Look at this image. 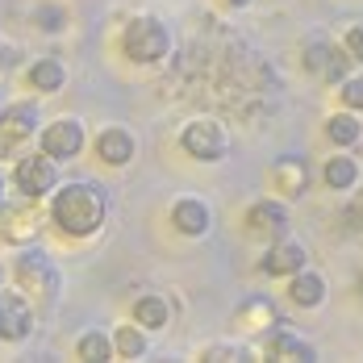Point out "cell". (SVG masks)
I'll use <instances>...</instances> for the list:
<instances>
[{"label":"cell","instance_id":"6da1fadb","mask_svg":"<svg viewBox=\"0 0 363 363\" xmlns=\"http://www.w3.org/2000/svg\"><path fill=\"white\" fill-rule=\"evenodd\" d=\"M105 213H109V201H105L101 184H63V192L55 188L50 218L59 221L63 234L88 238V234H96L105 225Z\"/></svg>","mask_w":363,"mask_h":363},{"label":"cell","instance_id":"7a4b0ae2","mask_svg":"<svg viewBox=\"0 0 363 363\" xmlns=\"http://www.w3.org/2000/svg\"><path fill=\"white\" fill-rule=\"evenodd\" d=\"M121 50L134 63H163L172 50V30L159 17H134L121 34Z\"/></svg>","mask_w":363,"mask_h":363},{"label":"cell","instance_id":"3957f363","mask_svg":"<svg viewBox=\"0 0 363 363\" xmlns=\"http://www.w3.org/2000/svg\"><path fill=\"white\" fill-rule=\"evenodd\" d=\"M13 276H17L21 292L38 296L42 305H50V301H55V292H59V272H55V263H50L42 251H21V255H17Z\"/></svg>","mask_w":363,"mask_h":363},{"label":"cell","instance_id":"277c9868","mask_svg":"<svg viewBox=\"0 0 363 363\" xmlns=\"http://www.w3.org/2000/svg\"><path fill=\"white\" fill-rule=\"evenodd\" d=\"M180 146L192 159H201V163H218V159H225V150H230V134L221 130V121H213V117H196V121L184 125Z\"/></svg>","mask_w":363,"mask_h":363},{"label":"cell","instance_id":"5b68a950","mask_svg":"<svg viewBox=\"0 0 363 363\" xmlns=\"http://www.w3.org/2000/svg\"><path fill=\"white\" fill-rule=\"evenodd\" d=\"M34 130H38V113L30 105H13V109L0 113V159L21 155V146L34 138Z\"/></svg>","mask_w":363,"mask_h":363},{"label":"cell","instance_id":"8992f818","mask_svg":"<svg viewBox=\"0 0 363 363\" xmlns=\"http://www.w3.org/2000/svg\"><path fill=\"white\" fill-rule=\"evenodd\" d=\"M17 188L38 201V196H46V192H55L59 188V167H55V159L42 150V155H30V159H21L17 163Z\"/></svg>","mask_w":363,"mask_h":363},{"label":"cell","instance_id":"52a82bcc","mask_svg":"<svg viewBox=\"0 0 363 363\" xmlns=\"http://www.w3.org/2000/svg\"><path fill=\"white\" fill-rule=\"evenodd\" d=\"M42 150L50 159H75L84 150V125L75 117H59L55 125L42 130Z\"/></svg>","mask_w":363,"mask_h":363},{"label":"cell","instance_id":"ba28073f","mask_svg":"<svg viewBox=\"0 0 363 363\" xmlns=\"http://www.w3.org/2000/svg\"><path fill=\"white\" fill-rule=\"evenodd\" d=\"M305 67L318 75V79L342 84V79H347V67H351V55H342L334 42H309V46H305Z\"/></svg>","mask_w":363,"mask_h":363},{"label":"cell","instance_id":"9c48e42d","mask_svg":"<svg viewBox=\"0 0 363 363\" xmlns=\"http://www.w3.org/2000/svg\"><path fill=\"white\" fill-rule=\"evenodd\" d=\"M34 330V309L21 292H0V338L17 342Z\"/></svg>","mask_w":363,"mask_h":363},{"label":"cell","instance_id":"30bf717a","mask_svg":"<svg viewBox=\"0 0 363 363\" xmlns=\"http://www.w3.org/2000/svg\"><path fill=\"white\" fill-rule=\"evenodd\" d=\"M38 209H34V201L26 196V205H0V238L4 242H30L38 234Z\"/></svg>","mask_w":363,"mask_h":363},{"label":"cell","instance_id":"8fae6325","mask_svg":"<svg viewBox=\"0 0 363 363\" xmlns=\"http://www.w3.org/2000/svg\"><path fill=\"white\" fill-rule=\"evenodd\" d=\"M172 225L180 230L184 238H205L213 230V209L201 196H184V201L172 205Z\"/></svg>","mask_w":363,"mask_h":363},{"label":"cell","instance_id":"7c38bea8","mask_svg":"<svg viewBox=\"0 0 363 363\" xmlns=\"http://www.w3.org/2000/svg\"><path fill=\"white\" fill-rule=\"evenodd\" d=\"M247 230L255 238H284L289 234V209L276 201H255L247 213Z\"/></svg>","mask_w":363,"mask_h":363},{"label":"cell","instance_id":"4fadbf2b","mask_svg":"<svg viewBox=\"0 0 363 363\" xmlns=\"http://www.w3.org/2000/svg\"><path fill=\"white\" fill-rule=\"evenodd\" d=\"M305 267V247L296 242V238H272V247L263 255V272L267 276H292V272H301Z\"/></svg>","mask_w":363,"mask_h":363},{"label":"cell","instance_id":"5bb4252c","mask_svg":"<svg viewBox=\"0 0 363 363\" xmlns=\"http://www.w3.org/2000/svg\"><path fill=\"white\" fill-rule=\"evenodd\" d=\"M96 155H101L109 167H125V163L138 155V143H134V134H130V130H121V125H109V130L96 138Z\"/></svg>","mask_w":363,"mask_h":363},{"label":"cell","instance_id":"9a60e30c","mask_svg":"<svg viewBox=\"0 0 363 363\" xmlns=\"http://www.w3.org/2000/svg\"><path fill=\"white\" fill-rule=\"evenodd\" d=\"M267 359H280V363H318V351H313L305 338L289 334V330H272V338H267Z\"/></svg>","mask_w":363,"mask_h":363},{"label":"cell","instance_id":"2e32d148","mask_svg":"<svg viewBox=\"0 0 363 363\" xmlns=\"http://www.w3.org/2000/svg\"><path fill=\"white\" fill-rule=\"evenodd\" d=\"M292 284H289V296H292V305H301V309H318L322 305V296H326V280L318 276V272H292L289 276Z\"/></svg>","mask_w":363,"mask_h":363},{"label":"cell","instance_id":"e0dca14e","mask_svg":"<svg viewBox=\"0 0 363 363\" xmlns=\"http://www.w3.org/2000/svg\"><path fill=\"white\" fill-rule=\"evenodd\" d=\"M272 184H276L284 196H301V192L309 188V172H305V163H301L296 155H284V159H276V167H272Z\"/></svg>","mask_w":363,"mask_h":363},{"label":"cell","instance_id":"ac0fdd59","mask_svg":"<svg viewBox=\"0 0 363 363\" xmlns=\"http://www.w3.org/2000/svg\"><path fill=\"white\" fill-rule=\"evenodd\" d=\"M234 326H242V330H267V326H276V305H272L267 296H251L247 305H238Z\"/></svg>","mask_w":363,"mask_h":363},{"label":"cell","instance_id":"d6986e66","mask_svg":"<svg viewBox=\"0 0 363 363\" xmlns=\"http://www.w3.org/2000/svg\"><path fill=\"white\" fill-rule=\"evenodd\" d=\"M326 184H330V192H351L359 184V163L351 155H334L326 163Z\"/></svg>","mask_w":363,"mask_h":363},{"label":"cell","instance_id":"ffe728a7","mask_svg":"<svg viewBox=\"0 0 363 363\" xmlns=\"http://www.w3.org/2000/svg\"><path fill=\"white\" fill-rule=\"evenodd\" d=\"M134 322L143 330H163L167 326V301L159 296V292H146L134 301Z\"/></svg>","mask_w":363,"mask_h":363},{"label":"cell","instance_id":"44dd1931","mask_svg":"<svg viewBox=\"0 0 363 363\" xmlns=\"http://www.w3.org/2000/svg\"><path fill=\"white\" fill-rule=\"evenodd\" d=\"M30 84H34L38 92H59V88L67 84L63 59H38L34 67H30Z\"/></svg>","mask_w":363,"mask_h":363},{"label":"cell","instance_id":"7402d4cb","mask_svg":"<svg viewBox=\"0 0 363 363\" xmlns=\"http://www.w3.org/2000/svg\"><path fill=\"white\" fill-rule=\"evenodd\" d=\"M75 355H79V359H88V363L113 359L109 334H101V330H88V334H79V342H75Z\"/></svg>","mask_w":363,"mask_h":363},{"label":"cell","instance_id":"603a6c76","mask_svg":"<svg viewBox=\"0 0 363 363\" xmlns=\"http://www.w3.org/2000/svg\"><path fill=\"white\" fill-rule=\"evenodd\" d=\"M326 134H330L334 146H355L363 138V125L351 117V113H334V117L326 121Z\"/></svg>","mask_w":363,"mask_h":363},{"label":"cell","instance_id":"cb8c5ba5","mask_svg":"<svg viewBox=\"0 0 363 363\" xmlns=\"http://www.w3.org/2000/svg\"><path fill=\"white\" fill-rule=\"evenodd\" d=\"M113 351L121 359H143L146 355V338H143V326H121L117 338H113Z\"/></svg>","mask_w":363,"mask_h":363},{"label":"cell","instance_id":"d4e9b609","mask_svg":"<svg viewBox=\"0 0 363 363\" xmlns=\"http://www.w3.org/2000/svg\"><path fill=\"white\" fill-rule=\"evenodd\" d=\"M338 96H342V105H347V109H363V75H347Z\"/></svg>","mask_w":363,"mask_h":363},{"label":"cell","instance_id":"484cf974","mask_svg":"<svg viewBox=\"0 0 363 363\" xmlns=\"http://www.w3.org/2000/svg\"><path fill=\"white\" fill-rule=\"evenodd\" d=\"M205 359L209 363H230V359H247V351L234 347V342H213V347H205Z\"/></svg>","mask_w":363,"mask_h":363},{"label":"cell","instance_id":"4316f807","mask_svg":"<svg viewBox=\"0 0 363 363\" xmlns=\"http://www.w3.org/2000/svg\"><path fill=\"white\" fill-rule=\"evenodd\" d=\"M347 55L363 63V26H351V30H347Z\"/></svg>","mask_w":363,"mask_h":363},{"label":"cell","instance_id":"83f0119b","mask_svg":"<svg viewBox=\"0 0 363 363\" xmlns=\"http://www.w3.org/2000/svg\"><path fill=\"white\" fill-rule=\"evenodd\" d=\"M347 218H351V221H359L355 230H363V196H359V201H355V205H351V213H347Z\"/></svg>","mask_w":363,"mask_h":363},{"label":"cell","instance_id":"f1b7e54d","mask_svg":"<svg viewBox=\"0 0 363 363\" xmlns=\"http://www.w3.org/2000/svg\"><path fill=\"white\" fill-rule=\"evenodd\" d=\"M230 4H234V9H247V4H251V0H230Z\"/></svg>","mask_w":363,"mask_h":363},{"label":"cell","instance_id":"f546056e","mask_svg":"<svg viewBox=\"0 0 363 363\" xmlns=\"http://www.w3.org/2000/svg\"><path fill=\"white\" fill-rule=\"evenodd\" d=\"M359 292H363V276H359Z\"/></svg>","mask_w":363,"mask_h":363},{"label":"cell","instance_id":"4dcf8cb0","mask_svg":"<svg viewBox=\"0 0 363 363\" xmlns=\"http://www.w3.org/2000/svg\"><path fill=\"white\" fill-rule=\"evenodd\" d=\"M0 184H4V180H0Z\"/></svg>","mask_w":363,"mask_h":363}]
</instances>
